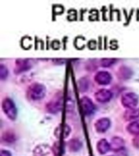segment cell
I'll use <instances>...</instances> for the list:
<instances>
[{
    "instance_id": "5",
    "label": "cell",
    "mask_w": 139,
    "mask_h": 156,
    "mask_svg": "<svg viewBox=\"0 0 139 156\" xmlns=\"http://www.w3.org/2000/svg\"><path fill=\"white\" fill-rule=\"evenodd\" d=\"M63 107V102L61 98L56 97L53 100H51L50 102L46 104V110L49 113L51 114H55L60 112Z\"/></svg>"
},
{
    "instance_id": "12",
    "label": "cell",
    "mask_w": 139,
    "mask_h": 156,
    "mask_svg": "<svg viewBox=\"0 0 139 156\" xmlns=\"http://www.w3.org/2000/svg\"><path fill=\"white\" fill-rule=\"evenodd\" d=\"M51 152V147L46 144H40L34 150V156H46Z\"/></svg>"
},
{
    "instance_id": "6",
    "label": "cell",
    "mask_w": 139,
    "mask_h": 156,
    "mask_svg": "<svg viewBox=\"0 0 139 156\" xmlns=\"http://www.w3.org/2000/svg\"><path fill=\"white\" fill-rule=\"evenodd\" d=\"M32 67L29 59L26 58H18L16 61V67H15V73L20 74V73H24L26 71L29 70Z\"/></svg>"
},
{
    "instance_id": "8",
    "label": "cell",
    "mask_w": 139,
    "mask_h": 156,
    "mask_svg": "<svg viewBox=\"0 0 139 156\" xmlns=\"http://www.w3.org/2000/svg\"><path fill=\"white\" fill-rule=\"evenodd\" d=\"M95 81L101 85H108L112 80V76L108 72L106 71H100L94 76Z\"/></svg>"
},
{
    "instance_id": "1",
    "label": "cell",
    "mask_w": 139,
    "mask_h": 156,
    "mask_svg": "<svg viewBox=\"0 0 139 156\" xmlns=\"http://www.w3.org/2000/svg\"><path fill=\"white\" fill-rule=\"evenodd\" d=\"M46 87L42 84L34 83L28 88L27 95L33 101H38L43 98L44 96L46 95Z\"/></svg>"
},
{
    "instance_id": "3",
    "label": "cell",
    "mask_w": 139,
    "mask_h": 156,
    "mask_svg": "<svg viewBox=\"0 0 139 156\" xmlns=\"http://www.w3.org/2000/svg\"><path fill=\"white\" fill-rule=\"evenodd\" d=\"M138 96L133 92H129L122 95L121 103L127 109L136 108L138 104Z\"/></svg>"
},
{
    "instance_id": "11",
    "label": "cell",
    "mask_w": 139,
    "mask_h": 156,
    "mask_svg": "<svg viewBox=\"0 0 139 156\" xmlns=\"http://www.w3.org/2000/svg\"><path fill=\"white\" fill-rule=\"evenodd\" d=\"M110 146H111V150L116 152L121 151L124 149V141L121 137L119 136H114L112 137L110 142Z\"/></svg>"
},
{
    "instance_id": "23",
    "label": "cell",
    "mask_w": 139,
    "mask_h": 156,
    "mask_svg": "<svg viewBox=\"0 0 139 156\" xmlns=\"http://www.w3.org/2000/svg\"><path fill=\"white\" fill-rule=\"evenodd\" d=\"M0 156H12V154H11L10 151L2 150L1 153H0Z\"/></svg>"
},
{
    "instance_id": "19",
    "label": "cell",
    "mask_w": 139,
    "mask_h": 156,
    "mask_svg": "<svg viewBox=\"0 0 139 156\" xmlns=\"http://www.w3.org/2000/svg\"><path fill=\"white\" fill-rule=\"evenodd\" d=\"M116 58H102L101 61H100V64L102 67H105V68H107V67H110V66L113 65L116 62Z\"/></svg>"
},
{
    "instance_id": "17",
    "label": "cell",
    "mask_w": 139,
    "mask_h": 156,
    "mask_svg": "<svg viewBox=\"0 0 139 156\" xmlns=\"http://www.w3.org/2000/svg\"><path fill=\"white\" fill-rule=\"evenodd\" d=\"M68 146L71 151L76 152V151H78L79 150H80V148L82 147V143L79 139L74 138L68 141Z\"/></svg>"
},
{
    "instance_id": "4",
    "label": "cell",
    "mask_w": 139,
    "mask_h": 156,
    "mask_svg": "<svg viewBox=\"0 0 139 156\" xmlns=\"http://www.w3.org/2000/svg\"><path fill=\"white\" fill-rule=\"evenodd\" d=\"M80 108L82 111L83 114L85 115H90L94 114V112H95V105L94 104V102L90 98L88 97H82L80 100Z\"/></svg>"
},
{
    "instance_id": "14",
    "label": "cell",
    "mask_w": 139,
    "mask_h": 156,
    "mask_svg": "<svg viewBox=\"0 0 139 156\" xmlns=\"http://www.w3.org/2000/svg\"><path fill=\"white\" fill-rule=\"evenodd\" d=\"M139 117V108L127 109L124 113V118L126 120H133Z\"/></svg>"
},
{
    "instance_id": "10",
    "label": "cell",
    "mask_w": 139,
    "mask_h": 156,
    "mask_svg": "<svg viewBox=\"0 0 139 156\" xmlns=\"http://www.w3.org/2000/svg\"><path fill=\"white\" fill-rule=\"evenodd\" d=\"M71 129L68 124H60L55 129V136L57 138H65L70 134Z\"/></svg>"
},
{
    "instance_id": "15",
    "label": "cell",
    "mask_w": 139,
    "mask_h": 156,
    "mask_svg": "<svg viewBox=\"0 0 139 156\" xmlns=\"http://www.w3.org/2000/svg\"><path fill=\"white\" fill-rule=\"evenodd\" d=\"M126 129L128 133L132 135H139V119L132 121L130 124H128Z\"/></svg>"
},
{
    "instance_id": "21",
    "label": "cell",
    "mask_w": 139,
    "mask_h": 156,
    "mask_svg": "<svg viewBox=\"0 0 139 156\" xmlns=\"http://www.w3.org/2000/svg\"><path fill=\"white\" fill-rule=\"evenodd\" d=\"M8 76V69L5 67L3 64L0 65V78L2 80H4Z\"/></svg>"
},
{
    "instance_id": "22",
    "label": "cell",
    "mask_w": 139,
    "mask_h": 156,
    "mask_svg": "<svg viewBox=\"0 0 139 156\" xmlns=\"http://www.w3.org/2000/svg\"><path fill=\"white\" fill-rule=\"evenodd\" d=\"M133 146L137 149H139V135H137L133 139Z\"/></svg>"
},
{
    "instance_id": "9",
    "label": "cell",
    "mask_w": 139,
    "mask_h": 156,
    "mask_svg": "<svg viewBox=\"0 0 139 156\" xmlns=\"http://www.w3.org/2000/svg\"><path fill=\"white\" fill-rule=\"evenodd\" d=\"M111 126V120L108 118H101L95 122L94 128L98 133H105Z\"/></svg>"
},
{
    "instance_id": "24",
    "label": "cell",
    "mask_w": 139,
    "mask_h": 156,
    "mask_svg": "<svg viewBox=\"0 0 139 156\" xmlns=\"http://www.w3.org/2000/svg\"><path fill=\"white\" fill-rule=\"evenodd\" d=\"M116 156H128V154H127L126 151H124V149H123L121 151L116 152Z\"/></svg>"
},
{
    "instance_id": "18",
    "label": "cell",
    "mask_w": 139,
    "mask_h": 156,
    "mask_svg": "<svg viewBox=\"0 0 139 156\" xmlns=\"http://www.w3.org/2000/svg\"><path fill=\"white\" fill-rule=\"evenodd\" d=\"M78 87L80 89L81 92L86 91L89 87V80H88L87 77H82L80 78L79 81H78Z\"/></svg>"
},
{
    "instance_id": "20",
    "label": "cell",
    "mask_w": 139,
    "mask_h": 156,
    "mask_svg": "<svg viewBox=\"0 0 139 156\" xmlns=\"http://www.w3.org/2000/svg\"><path fill=\"white\" fill-rule=\"evenodd\" d=\"M2 139L4 140L5 141H7V142H9V143H12L13 141L16 140V136H15L14 133H10V132H6L4 134H3V136H2Z\"/></svg>"
},
{
    "instance_id": "16",
    "label": "cell",
    "mask_w": 139,
    "mask_h": 156,
    "mask_svg": "<svg viewBox=\"0 0 139 156\" xmlns=\"http://www.w3.org/2000/svg\"><path fill=\"white\" fill-rule=\"evenodd\" d=\"M119 78H121L122 80H128L129 78L131 77L133 75V72L131 71L130 68L128 67L123 66L119 69V73H118Z\"/></svg>"
},
{
    "instance_id": "13",
    "label": "cell",
    "mask_w": 139,
    "mask_h": 156,
    "mask_svg": "<svg viewBox=\"0 0 139 156\" xmlns=\"http://www.w3.org/2000/svg\"><path fill=\"white\" fill-rule=\"evenodd\" d=\"M97 150L102 154H107L111 150L110 143L106 139H101L97 144Z\"/></svg>"
},
{
    "instance_id": "2",
    "label": "cell",
    "mask_w": 139,
    "mask_h": 156,
    "mask_svg": "<svg viewBox=\"0 0 139 156\" xmlns=\"http://www.w3.org/2000/svg\"><path fill=\"white\" fill-rule=\"evenodd\" d=\"M2 109L4 114L7 115L10 119L15 120L17 116V109L14 102L9 98H6L2 100Z\"/></svg>"
},
{
    "instance_id": "7",
    "label": "cell",
    "mask_w": 139,
    "mask_h": 156,
    "mask_svg": "<svg viewBox=\"0 0 139 156\" xmlns=\"http://www.w3.org/2000/svg\"><path fill=\"white\" fill-rule=\"evenodd\" d=\"M94 97L95 99L98 102L104 103V102H109L110 100L112 99V93L111 90H107V89H101L95 93Z\"/></svg>"
}]
</instances>
